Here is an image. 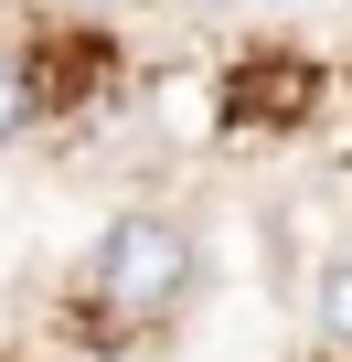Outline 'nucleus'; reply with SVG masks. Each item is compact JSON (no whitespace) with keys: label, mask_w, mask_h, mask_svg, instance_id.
I'll return each instance as SVG.
<instances>
[{"label":"nucleus","mask_w":352,"mask_h":362,"mask_svg":"<svg viewBox=\"0 0 352 362\" xmlns=\"http://www.w3.org/2000/svg\"><path fill=\"white\" fill-rule=\"evenodd\" d=\"M193 277H203V245L171 214H118L96 235V256H86V320H96V341H139L160 320H182Z\"/></svg>","instance_id":"obj_1"},{"label":"nucleus","mask_w":352,"mask_h":362,"mask_svg":"<svg viewBox=\"0 0 352 362\" xmlns=\"http://www.w3.org/2000/svg\"><path fill=\"white\" fill-rule=\"evenodd\" d=\"M320 351H331V362H352V256H331V267H320Z\"/></svg>","instance_id":"obj_2"},{"label":"nucleus","mask_w":352,"mask_h":362,"mask_svg":"<svg viewBox=\"0 0 352 362\" xmlns=\"http://www.w3.org/2000/svg\"><path fill=\"white\" fill-rule=\"evenodd\" d=\"M33 117H43V86H33V64H11V54H0V149H11Z\"/></svg>","instance_id":"obj_3"}]
</instances>
